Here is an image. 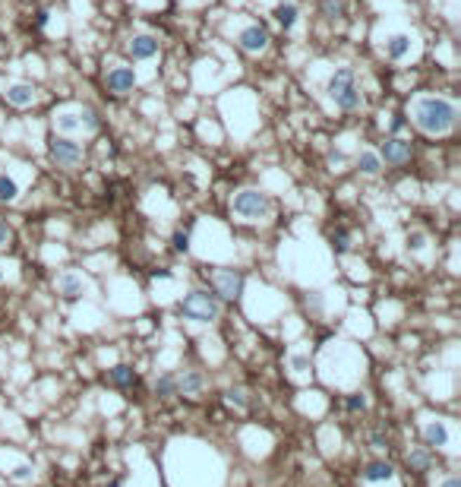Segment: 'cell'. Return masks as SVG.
Wrapping results in <instances>:
<instances>
[{
  "label": "cell",
  "mask_w": 461,
  "mask_h": 487,
  "mask_svg": "<svg viewBox=\"0 0 461 487\" xmlns=\"http://www.w3.org/2000/svg\"><path fill=\"white\" fill-rule=\"evenodd\" d=\"M231 206L243 221L269 219V212H272V200L265 193H259V190H240V193L231 200Z\"/></svg>",
  "instance_id": "cell-4"
},
{
  "label": "cell",
  "mask_w": 461,
  "mask_h": 487,
  "mask_svg": "<svg viewBox=\"0 0 461 487\" xmlns=\"http://www.w3.org/2000/svg\"><path fill=\"white\" fill-rule=\"evenodd\" d=\"M105 82H107V89H111L114 95H126L133 89V82H136V73H133L130 67H114Z\"/></svg>",
  "instance_id": "cell-10"
},
{
  "label": "cell",
  "mask_w": 461,
  "mask_h": 487,
  "mask_svg": "<svg viewBox=\"0 0 461 487\" xmlns=\"http://www.w3.org/2000/svg\"><path fill=\"white\" fill-rule=\"evenodd\" d=\"M57 130L60 133H76V130L92 133V130H98V117H95V111H82V114L63 111V114H57Z\"/></svg>",
  "instance_id": "cell-6"
},
{
  "label": "cell",
  "mask_w": 461,
  "mask_h": 487,
  "mask_svg": "<svg viewBox=\"0 0 461 487\" xmlns=\"http://www.w3.org/2000/svg\"><path fill=\"white\" fill-rule=\"evenodd\" d=\"M414 124L429 136L448 133L458 124V105L448 98H439V95H423V98L414 101Z\"/></svg>",
  "instance_id": "cell-1"
},
{
  "label": "cell",
  "mask_w": 461,
  "mask_h": 487,
  "mask_svg": "<svg viewBox=\"0 0 461 487\" xmlns=\"http://www.w3.org/2000/svg\"><path fill=\"white\" fill-rule=\"evenodd\" d=\"M13 478H16V481H29L32 478V465H19L16 472H13Z\"/></svg>",
  "instance_id": "cell-32"
},
{
  "label": "cell",
  "mask_w": 461,
  "mask_h": 487,
  "mask_svg": "<svg viewBox=\"0 0 461 487\" xmlns=\"http://www.w3.org/2000/svg\"><path fill=\"white\" fill-rule=\"evenodd\" d=\"M13 240V231H10V225L6 221H0V247H6Z\"/></svg>",
  "instance_id": "cell-30"
},
{
  "label": "cell",
  "mask_w": 461,
  "mask_h": 487,
  "mask_svg": "<svg viewBox=\"0 0 461 487\" xmlns=\"http://www.w3.org/2000/svg\"><path fill=\"white\" fill-rule=\"evenodd\" d=\"M51 158H54L60 168H76L82 162V145L73 143V139L60 136V139H51Z\"/></svg>",
  "instance_id": "cell-5"
},
{
  "label": "cell",
  "mask_w": 461,
  "mask_h": 487,
  "mask_svg": "<svg viewBox=\"0 0 461 487\" xmlns=\"http://www.w3.org/2000/svg\"><path fill=\"white\" fill-rule=\"evenodd\" d=\"M174 250H180V253L189 250V231H177L174 234Z\"/></svg>",
  "instance_id": "cell-28"
},
{
  "label": "cell",
  "mask_w": 461,
  "mask_h": 487,
  "mask_svg": "<svg viewBox=\"0 0 461 487\" xmlns=\"http://www.w3.org/2000/svg\"><path fill=\"white\" fill-rule=\"evenodd\" d=\"M408 465L414 468V472H429V468H433V453H429V449H410Z\"/></svg>",
  "instance_id": "cell-20"
},
{
  "label": "cell",
  "mask_w": 461,
  "mask_h": 487,
  "mask_svg": "<svg viewBox=\"0 0 461 487\" xmlns=\"http://www.w3.org/2000/svg\"><path fill=\"white\" fill-rule=\"evenodd\" d=\"M328 98L341 108V111H354L360 105V92L357 82H354V70H338V73L328 79Z\"/></svg>",
  "instance_id": "cell-3"
},
{
  "label": "cell",
  "mask_w": 461,
  "mask_h": 487,
  "mask_svg": "<svg viewBox=\"0 0 461 487\" xmlns=\"http://www.w3.org/2000/svg\"><path fill=\"white\" fill-rule=\"evenodd\" d=\"M347 240H351V234H347L345 228H338V231L332 234V247H335V253H347V247H351Z\"/></svg>",
  "instance_id": "cell-25"
},
{
  "label": "cell",
  "mask_w": 461,
  "mask_h": 487,
  "mask_svg": "<svg viewBox=\"0 0 461 487\" xmlns=\"http://www.w3.org/2000/svg\"><path fill=\"white\" fill-rule=\"evenodd\" d=\"M347 411H366V396L363 392H354V396H347Z\"/></svg>",
  "instance_id": "cell-26"
},
{
  "label": "cell",
  "mask_w": 461,
  "mask_h": 487,
  "mask_svg": "<svg viewBox=\"0 0 461 487\" xmlns=\"http://www.w3.org/2000/svg\"><path fill=\"white\" fill-rule=\"evenodd\" d=\"M410 143L408 139H398V136H392V139H385L382 143V155L379 158H385V162H392V164H404L410 158Z\"/></svg>",
  "instance_id": "cell-9"
},
{
  "label": "cell",
  "mask_w": 461,
  "mask_h": 487,
  "mask_svg": "<svg viewBox=\"0 0 461 487\" xmlns=\"http://www.w3.org/2000/svg\"><path fill=\"white\" fill-rule=\"evenodd\" d=\"M237 41H240V48H243V51L259 54V51L269 48V32H265L262 25H246V29L237 35Z\"/></svg>",
  "instance_id": "cell-8"
},
{
  "label": "cell",
  "mask_w": 461,
  "mask_h": 487,
  "mask_svg": "<svg viewBox=\"0 0 461 487\" xmlns=\"http://www.w3.org/2000/svg\"><path fill=\"white\" fill-rule=\"evenodd\" d=\"M227 402H231V405H237V408H243V405H246L243 389H231V392H227Z\"/></svg>",
  "instance_id": "cell-29"
},
{
  "label": "cell",
  "mask_w": 461,
  "mask_h": 487,
  "mask_svg": "<svg viewBox=\"0 0 461 487\" xmlns=\"http://www.w3.org/2000/svg\"><path fill=\"white\" fill-rule=\"evenodd\" d=\"M370 443H373V449H389V440H385L382 434H373Z\"/></svg>",
  "instance_id": "cell-33"
},
{
  "label": "cell",
  "mask_w": 461,
  "mask_h": 487,
  "mask_svg": "<svg viewBox=\"0 0 461 487\" xmlns=\"http://www.w3.org/2000/svg\"><path fill=\"white\" fill-rule=\"evenodd\" d=\"M107 379H111L114 386H120V389H130V386H136V370L133 367H126V364H117L111 373H107Z\"/></svg>",
  "instance_id": "cell-18"
},
{
  "label": "cell",
  "mask_w": 461,
  "mask_h": 487,
  "mask_svg": "<svg viewBox=\"0 0 461 487\" xmlns=\"http://www.w3.org/2000/svg\"><path fill=\"white\" fill-rule=\"evenodd\" d=\"M423 443H427V449H442L448 443V430L442 421H429L427 427H423Z\"/></svg>",
  "instance_id": "cell-14"
},
{
  "label": "cell",
  "mask_w": 461,
  "mask_h": 487,
  "mask_svg": "<svg viewBox=\"0 0 461 487\" xmlns=\"http://www.w3.org/2000/svg\"><path fill=\"white\" fill-rule=\"evenodd\" d=\"M395 478V468H392V462H370V465L363 468V481H370V484H385V481Z\"/></svg>",
  "instance_id": "cell-15"
},
{
  "label": "cell",
  "mask_w": 461,
  "mask_h": 487,
  "mask_svg": "<svg viewBox=\"0 0 461 487\" xmlns=\"http://www.w3.org/2000/svg\"><path fill=\"white\" fill-rule=\"evenodd\" d=\"M275 19L284 25V29H294V22H297V6H294V4H278V6H275Z\"/></svg>",
  "instance_id": "cell-22"
},
{
  "label": "cell",
  "mask_w": 461,
  "mask_h": 487,
  "mask_svg": "<svg viewBox=\"0 0 461 487\" xmlns=\"http://www.w3.org/2000/svg\"><path fill=\"white\" fill-rule=\"evenodd\" d=\"M130 54H133V60H149V57H155L158 54V38L136 35L130 41Z\"/></svg>",
  "instance_id": "cell-13"
},
{
  "label": "cell",
  "mask_w": 461,
  "mask_h": 487,
  "mask_svg": "<svg viewBox=\"0 0 461 487\" xmlns=\"http://www.w3.org/2000/svg\"><path fill=\"white\" fill-rule=\"evenodd\" d=\"M423 240H427V238H423L420 231H414V234H410V238H408V247H410V250H420V247H423Z\"/></svg>",
  "instance_id": "cell-31"
},
{
  "label": "cell",
  "mask_w": 461,
  "mask_h": 487,
  "mask_svg": "<svg viewBox=\"0 0 461 487\" xmlns=\"http://www.w3.org/2000/svg\"><path fill=\"white\" fill-rule=\"evenodd\" d=\"M180 313L193 323H215L221 316V301L208 291H189L180 301Z\"/></svg>",
  "instance_id": "cell-2"
},
{
  "label": "cell",
  "mask_w": 461,
  "mask_h": 487,
  "mask_svg": "<svg viewBox=\"0 0 461 487\" xmlns=\"http://www.w3.org/2000/svg\"><path fill=\"white\" fill-rule=\"evenodd\" d=\"M379 168H382V158L376 155V152H360L357 155V171L366 177H376Z\"/></svg>",
  "instance_id": "cell-19"
},
{
  "label": "cell",
  "mask_w": 461,
  "mask_h": 487,
  "mask_svg": "<svg viewBox=\"0 0 461 487\" xmlns=\"http://www.w3.org/2000/svg\"><path fill=\"white\" fill-rule=\"evenodd\" d=\"M16 196H19L16 181H13V177H6V174H0V202H13Z\"/></svg>",
  "instance_id": "cell-23"
},
{
  "label": "cell",
  "mask_w": 461,
  "mask_h": 487,
  "mask_svg": "<svg viewBox=\"0 0 461 487\" xmlns=\"http://www.w3.org/2000/svg\"><path fill=\"white\" fill-rule=\"evenodd\" d=\"M35 98H38V92H35V86H29V82H13V86L6 89V101H10L13 108H29Z\"/></svg>",
  "instance_id": "cell-12"
},
{
  "label": "cell",
  "mask_w": 461,
  "mask_h": 487,
  "mask_svg": "<svg viewBox=\"0 0 461 487\" xmlns=\"http://www.w3.org/2000/svg\"><path fill=\"white\" fill-rule=\"evenodd\" d=\"M35 25L41 29V25H48V10H38L35 13Z\"/></svg>",
  "instance_id": "cell-35"
},
{
  "label": "cell",
  "mask_w": 461,
  "mask_h": 487,
  "mask_svg": "<svg viewBox=\"0 0 461 487\" xmlns=\"http://www.w3.org/2000/svg\"><path fill=\"white\" fill-rule=\"evenodd\" d=\"M410 41H414L410 35H392L389 41H385V54H389L392 60H404V57L410 54Z\"/></svg>",
  "instance_id": "cell-17"
},
{
  "label": "cell",
  "mask_w": 461,
  "mask_h": 487,
  "mask_svg": "<svg viewBox=\"0 0 461 487\" xmlns=\"http://www.w3.org/2000/svg\"><path fill=\"white\" fill-rule=\"evenodd\" d=\"M86 278L82 275H76V272H63L60 278H57V291H60L63 297H69V301H73V297H82L86 294Z\"/></svg>",
  "instance_id": "cell-11"
},
{
  "label": "cell",
  "mask_w": 461,
  "mask_h": 487,
  "mask_svg": "<svg viewBox=\"0 0 461 487\" xmlns=\"http://www.w3.org/2000/svg\"><path fill=\"white\" fill-rule=\"evenodd\" d=\"M290 367H294V373H307L309 370V354H290Z\"/></svg>",
  "instance_id": "cell-27"
},
{
  "label": "cell",
  "mask_w": 461,
  "mask_h": 487,
  "mask_svg": "<svg viewBox=\"0 0 461 487\" xmlns=\"http://www.w3.org/2000/svg\"><path fill=\"white\" fill-rule=\"evenodd\" d=\"M107 487H120V481H111V484H107Z\"/></svg>",
  "instance_id": "cell-36"
},
{
  "label": "cell",
  "mask_w": 461,
  "mask_h": 487,
  "mask_svg": "<svg viewBox=\"0 0 461 487\" xmlns=\"http://www.w3.org/2000/svg\"><path fill=\"white\" fill-rule=\"evenodd\" d=\"M243 294V275L237 269H221L215 275V297H225V301H237Z\"/></svg>",
  "instance_id": "cell-7"
},
{
  "label": "cell",
  "mask_w": 461,
  "mask_h": 487,
  "mask_svg": "<svg viewBox=\"0 0 461 487\" xmlns=\"http://www.w3.org/2000/svg\"><path fill=\"white\" fill-rule=\"evenodd\" d=\"M155 396L158 398L177 396V377H174V373H161V377L155 379Z\"/></svg>",
  "instance_id": "cell-21"
},
{
  "label": "cell",
  "mask_w": 461,
  "mask_h": 487,
  "mask_svg": "<svg viewBox=\"0 0 461 487\" xmlns=\"http://www.w3.org/2000/svg\"><path fill=\"white\" fill-rule=\"evenodd\" d=\"M322 16L341 19L345 16V0H322Z\"/></svg>",
  "instance_id": "cell-24"
},
{
  "label": "cell",
  "mask_w": 461,
  "mask_h": 487,
  "mask_svg": "<svg viewBox=\"0 0 461 487\" xmlns=\"http://www.w3.org/2000/svg\"><path fill=\"white\" fill-rule=\"evenodd\" d=\"M439 487H461V478H458V474H448V478L442 481Z\"/></svg>",
  "instance_id": "cell-34"
},
{
  "label": "cell",
  "mask_w": 461,
  "mask_h": 487,
  "mask_svg": "<svg viewBox=\"0 0 461 487\" xmlns=\"http://www.w3.org/2000/svg\"><path fill=\"white\" fill-rule=\"evenodd\" d=\"M202 386H206V379L199 370H183V377H177V392H183V396H196V392H202Z\"/></svg>",
  "instance_id": "cell-16"
}]
</instances>
